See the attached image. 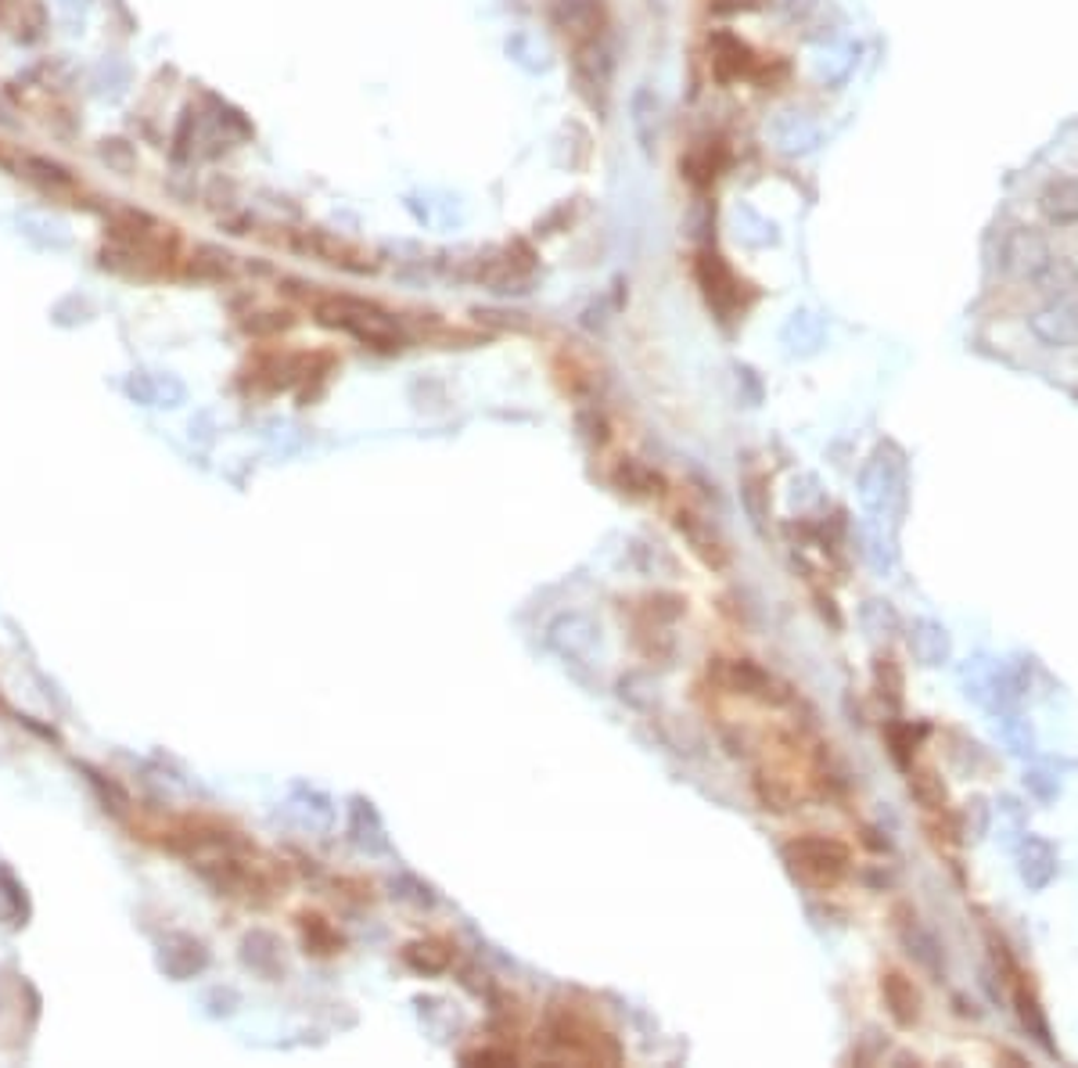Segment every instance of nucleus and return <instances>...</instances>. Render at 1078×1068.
Wrapping results in <instances>:
<instances>
[{
    "mask_svg": "<svg viewBox=\"0 0 1078 1068\" xmlns=\"http://www.w3.org/2000/svg\"><path fill=\"white\" fill-rule=\"evenodd\" d=\"M791 870L813 889H830L845 878L849 870V850L834 839H824V834H805L795 839L784 850Z\"/></svg>",
    "mask_w": 1078,
    "mask_h": 1068,
    "instance_id": "obj_1",
    "label": "nucleus"
},
{
    "mask_svg": "<svg viewBox=\"0 0 1078 1068\" xmlns=\"http://www.w3.org/2000/svg\"><path fill=\"white\" fill-rule=\"evenodd\" d=\"M317 321L320 324H331V328H345L353 335L367 339V342H395V324L389 321L378 306H367V302H356V299H328V302H317Z\"/></svg>",
    "mask_w": 1078,
    "mask_h": 1068,
    "instance_id": "obj_2",
    "label": "nucleus"
},
{
    "mask_svg": "<svg viewBox=\"0 0 1078 1068\" xmlns=\"http://www.w3.org/2000/svg\"><path fill=\"white\" fill-rule=\"evenodd\" d=\"M1050 241L1043 230L1035 227H1010L1007 235L999 238V270L1007 277L1018 281H1032L1035 270L1050 260Z\"/></svg>",
    "mask_w": 1078,
    "mask_h": 1068,
    "instance_id": "obj_3",
    "label": "nucleus"
},
{
    "mask_svg": "<svg viewBox=\"0 0 1078 1068\" xmlns=\"http://www.w3.org/2000/svg\"><path fill=\"white\" fill-rule=\"evenodd\" d=\"M1028 331L1050 349H1071L1078 346V302L1068 299H1046L1039 310L1028 317Z\"/></svg>",
    "mask_w": 1078,
    "mask_h": 1068,
    "instance_id": "obj_4",
    "label": "nucleus"
},
{
    "mask_svg": "<svg viewBox=\"0 0 1078 1068\" xmlns=\"http://www.w3.org/2000/svg\"><path fill=\"white\" fill-rule=\"evenodd\" d=\"M554 1043H561L565 1058H590V1061H615L612 1051H601V1043H612L608 1033H601L597 1025L587 1018L565 1014L561 1022H554Z\"/></svg>",
    "mask_w": 1078,
    "mask_h": 1068,
    "instance_id": "obj_5",
    "label": "nucleus"
},
{
    "mask_svg": "<svg viewBox=\"0 0 1078 1068\" xmlns=\"http://www.w3.org/2000/svg\"><path fill=\"white\" fill-rule=\"evenodd\" d=\"M572 66H576L579 91L590 97V105H597V94H601V102H604V94H608V83H612V55H608V47L597 44V40L582 44L579 51H576V58H572Z\"/></svg>",
    "mask_w": 1078,
    "mask_h": 1068,
    "instance_id": "obj_6",
    "label": "nucleus"
},
{
    "mask_svg": "<svg viewBox=\"0 0 1078 1068\" xmlns=\"http://www.w3.org/2000/svg\"><path fill=\"white\" fill-rule=\"evenodd\" d=\"M1039 213H1043L1046 224H1053V227L1078 224V180H1071V177L1046 180V188L1039 191Z\"/></svg>",
    "mask_w": 1078,
    "mask_h": 1068,
    "instance_id": "obj_7",
    "label": "nucleus"
},
{
    "mask_svg": "<svg viewBox=\"0 0 1078 1068\" xmlns=\"http://www.w3.org/2000/svg\"><path fill=\"white\" fill-rule=\"evenodd\" d=\"M292 245L299 252H309V256H317V260L334 263V266H345V270H359L353 260L364 263V256H359L356 245L334 238V235H328V230H303V235L292 238Z\"/></svg>",
    "mask_w": 1078,
    "mask_h": 1068,
    "instance_id": "obj_8",
    "label": "nucleus"
},
{
    "mask_svg": "<svg viewBox=\"0 0 1078 1068\" xmlns=\"http://www.w3.org/2000/svg\"><path fill=\"white\" fill-rule=\"evenodd\" d=\"M1032 285H1035V292H1043L1046 299H1068L1078 288V266L1071 256H1050V260L1035 270Z\"/></svg>",
    "mask_w": 1078,
    "mask_h": 1068,
    "instance_id": "obj_9",
    "label": "nucleus"
},
{
    "mask_svg": "<svg viewBox=\"0 0 1078 1068\" xmlns=\"http://www.w3.org/2000/svg\"><path fill=\"white\" fill-rule=\"evenodd\" d=\"M881 993H885V1004H888L891 1018H896L899 1025H913L916 1018H921V993H916V986L907 975L888 972L881 978Z\"/></svg>",
    "mask_w": 1078,
    "mask_h": 1068,
    "instance_id": "obj_10",
    "label": "nucleus"
},
{
    "mask_svg": "<svg viewBox=\"0 0 1078 1068\" xmlns=\"http://www.w3.org/2000/svg\"><path fill=\"white\" fill-rule=\"evenodd\" d=\"M712 66H715L719 80H734V76H745V72H751L755 61H751V51L737 40V36L715 33L712 36Z\"/></svg>",
    "mask_w": 1078,
    "mask_h": 1068,
    "instance_id": "obj_11",
    "label": "nucleus"
},
{
    "mask_svg": "<svg viewBox=\"0 0 1078 1068\" xmlns=\"http://www.w3.org/2000/svg\"><path fill=\"white\" fill-rule=\"evenodd\" d=\"M698 277H701V285H704V292H709V299L715 306H723V310H726V306L737 302V281H734V274H730L726 263L719 260V256H712V252L701 256Z\"/></svg>",
    "mask_w": 1078,
    "mask_h": 1068,
    "instance_id": "obj_12",
    "label": "nucleus"
},
{
    "mask_svg": "<svg viewBox=\"0 0 1078 1068\" xmlns=\"http://www.w3.org/2000/svg\"><path fill=\"white\" fill-rule=\"evenodd\" d=\"M1021 875L1032 889H1043L1046 881L1057 875V861H1053V850L1046 842H1039V839L1028 842V850L1021 856Z\"/></svg>",
    "mask_w": 1078,
    "mask_h": 1068,
    "instance_id": "obj_13",
    "label": "nucleus"
},
{
    "mask_svg": "<svg viewBox=\"0 0 1078 1068\" xmlns=\"http://www.w3.org/2000/svg\"><path fill=\"white\" fill-rule=\"evenodd\" d=\"M26 177H33L36 183H44V188H51V191H72L76 188V177H72L61 163H51V158L29 155L26 158Z\"/></svg>",
    "mask_w": 1078,
    "mask_h": 1068,
    "instance_id": "obj_14",
    "label": "nucleus"
},
{
    "mask_svg": "<svg viewBox=\"0 0 1078 1068\" xmlns=\"http://www.w3.org/2000/svg\"><path fill=\"white\" fill-rule=\"evenodd\" d=\"M191 274L194 277H227L230 256L223 249H213V245H202V249H194V256H191Z\"/></svg>",
    "mask_w": 1078,
    "mask_h": 1068,
    "instance_id": "obj_15",
    "label": "nucleus"
},
{
    "mask_svg": "<svg viewBox=\"0 0 1078 1068\" xmlns=\"http://www.w3.org/2000/svg\"><path fill=\"white\" fill-rule=\"evenodd\" d=\"M910 792L916 795V803L924 809H946V788H941V781L932 770H916L910 781Z\"/></svg>",
    "mask_w": 1078,
    "mask_h": 1068,
    "instance_id": "obj_16",
    "label": "nucleus"
}]
</instances>
